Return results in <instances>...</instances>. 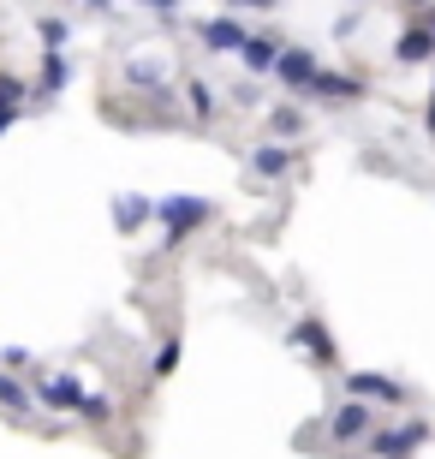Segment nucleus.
Masks as SVG:
<instances>
[{
	"label": "nucleus",
	"mask_w": 435,
	"mask_h": 459,
	"mask_svg": "<svg viewBox=\"0 0 435 459\" xmlns=\"http://www.w3.org/2000/svg\"><path fill=\"white\" fill-rule=\"evenodd\" d=\"M36 78H42V90L54 96V90L66 84V54H60V48H48V54H42V72H36Z\"/></svg>",
	"instance_id": "f8f14e48"
},
{
	"label": "nucleus",
	"mask_w": 435,
	"mask_h": 459,
	"mask_svg": "<svg viewBox=\"0 0 435 459\" xmlns=\"http://www.w3.org/2000/svg\"><path fill=\"white\" fill-rule=\"evenodd\" d=\"M274 0H233V13H268Z\"/></svg>",
	"instance_id": "5701e85b"
},
{
	"label": "nucleus",
	"mask_w": 435,
	"mask_h": 459,
	"mask_svg": "<svg viewBox=\"0 0 435 459\" xmlns=\"http://www.w3.org/2000/svg\"><path fill=\"white\" fill-rule=\"evenodd\" d=\"M114 215H119V233H137V227L150 221L155 209H150V197H137V191H126V197L114 204Z\"/></svg>",
	"instance_id": "9d476101"
},
{
	"label": "nucleus",
	"mask_w": 435,
	"mask_h": 459,
	"mask_svg": "<svg viewBox=\"0 0 435 459\" xmlns=\"http://www.w3.org/2000/svg\"><path fill=\"white\" fill-rule=\"evenodd\" d=\"M36 36H42V48H66V18H42V24H36Z\"/></svg>",
	"instance_id": "a211bd4d"
},
{
	"label": "nucleus",
	"mask_w": 435,
	"mask_h": 459,
	"mask_svg": "<svg viewBox=\"0 0 435 459\" xmlns=\"http://www.w3.org/2000/svg\"><path fill=\"white\" fill-rule=\"evenodd\" d=\"M310 90H317V96H364V84H358V78H340V72H317Z\"/></svg>",
	"instance_id": "9b49d317"
},
{
	"label": "nucleus",
	"mask_w": 435,
	"mask_h": 459,
	"mask_svg": "<svg viewBox=\"0 0 435 459\" xmlns=\"http://www.w3.org/2000/svg\"><path fill=\"white\" fill-rule=\"evenodd\" d=\"M126 78H132L137 90H155V96H161V66H155V60H132V66H126Z\"/></svg>",
	"instance_id": "2eb2a0df"
},
{
	"label": "nucleus",
	"mask_w": 435,
	"mask_h": 459,
	"mask_svg": "<svg viewBox=\"0 0 435 459\" xmlns=\"http://www.w3.org/2000/svg\"><path fill=\"white\" fill-rule=\"evenodd\" d=\"M90 6H108V0H90Z\"/></svg>",
	"instance_id": "bb28decb"
},
{
	"label": "nucleus",
	"mask_w": 435,
	"mask_h": 459,
	"mask_svg": "<svg viewBox=\"0 0 435 459\" xmlns=\"http://www.w3.org/2000/svg\"><path fill=\"white\" fill-rule=\"evenodd\" d=\"M0 406H6V411H30V394L18 388V382H13L6 370H0Z\"/></svg>",
	"instance_id": "dca6fc26"
},
{
	"label": "nucleus",
	"mask_w": 435,
	"mask_h": 459,
	"mask_svg": "<svg viewBox=\"0 0 435 459\" xmlns=\"http://www.w3.org/2000/svg\"><path fill=\"white\" fill-rule=\"evenodd\" d=\"M173 370H179V341H168L155 352V376H173Z\"/></svg>",
	"instance_id": "aec40b11"
},
{
	"label": "nucleus",
	"mask_w": 435,
	"mask_h": 459,
	"mask_svg": "<svg viewBox=\"0 0 435 459\" xmlns=\"http://www.w3.org/2000/svg\"><path fill=\"white\" fill-rule=\"evenodd\" d=\"M430 30H435V18H430Z\"/></svg>",
	"instance_id": "cd10ccee"
},
{
	"label": "nucleus",
	"mask_w": 435,
	"mask_h": 459,
	"mask_svg": "<svg viewBox=\"0 0 435 459\" xmlns=\"http://www.w3.org/2000/svg\"><path fill=\"white\" fill-rule=\"evenodd\" d=\"M352 394H358V400H382V406H400V400H405L400 382H387V376H370V370L352 376Z\"/></svg>",
	"instance_id": "423d86ee"
},
{
	"label": "nucleus",
	"mask_w": 435,
	"mask_h": 459,
	"mask_svg": "<svg viewBox=\"0 0 435 459\" xmlns=\"http://www.w3.org/2000/svg\"><path fill=\"white\" fill-rule=\"evenodd\" d=\"M78 411H84L90 424H101V418H108L114 406H108V400H96V394H84V400H78Z\"/></svg>",
	"instance_id": "412c9836"
},
{
	"label": "nucleus",
	"mask_w": 435,
	"mask_h": 459,
	"mask_svg": "<svg viewBox=\"0 0 435 459\" xmlns=\"http://www.w3.org/2000/svg\"><path fill=\"white\" fill-rule=\"evenodd\" d=\"M292 341H299V346H310V352H317L322 364L335 358V352H328V334H322V323H299V328H292Z\"/></svg>",
	"instance_id": "4468645a"
},
{
	"label": "nucleus",
	"mask_w": 435,
	"mask_h": 459,
	"mask_svg": "<svg viewBox=\"0 0 435 459\" xmlns=\"http://www.w3.org/2000/svg\"><path fill=\"white\" fill-rule=\"evenodd\" d=\"M328 429H335L340 442H352V436H364V429H370V406H364V400H346V406L335 411V424H328Z\"/></svg>",
	"instance_id": "6e6552de"
},
{
	"label": "nucleus",
	"mask_w": 435,
	"mask_h": 459,
	"mask_svg": "<svg viewBox=\"0 0 435 459\" xmlns=\"http://www.w3.org/2000/svg\"><path fill=\"white\" fill-rule=\"evenodd\" d=\"M430 436V424H405V429H382L376 436V459H412Z\"/></svg>",
	"instance_id": "7ed1b4c3"
},
{
	"label": "nucleus",
	"mask_w": 435,
	"mask_h": 459,
	"mask_svg": "<svg viewBox=\"0 0 435 459\" xmlns=\"http://www.w3.org/2000/svg\"><path fill=\"white\" fill-rule=\"evenodd\" d=\"M299 126H304L299 108H274V119H268V132H274V137H299Z\"/></svg>",
	"instance_id": "f3484780"
},
{
	"label": "nucleus",
	"mask_w": 435,
	"mask_h": 459,
	"mask_svg": "<svg viewBox=\"0 0 435 459\" xmlns=\"http://www.w3.org/2000/svg\"><path fill=\"white\" fill-rule=\"evenodd\" d=\"M239 54H245V66H251V72H274V60H281V42H274V36H257V30H251Z\"/></svg>",
	"instance_id": "0eeeda50"
},
{
	"label": "nucleus",
	"mask_w": 435,
	"mask_h": 459,
	"mask_svg": "<svg viewBox=\"0 0 435 459\" xmlns=\"http://www.w3.org/2000/svg\"><path fill=\"white\" fill-rule=\"evenodd\" d=\"M18 102H24V84H18V78H6V72H0V108H13V114H18Z\"/></svg>",
	"instance_id": "6ab92c4d"
},
{
	"label": "nucleus",
	"mask_w": 435,
	"mask_h": 459,
	"mask_svg": "<svg viewBox=\"0 0 435 459\" xmlns=\"http://www.w3.org/2000/svg\"><path fill=\"white\" fill-rule=\"evenodd\" d=\"M430 132H435V96H430Z\"/></svg>",
	"instance_id": "a878e982"
},
{
	"label": "nucleus",
	"mask_w": 435,
	"mask_h": 459,
	"mask_svg": "<svg viewBox=\"0 0 435 459\" xmlns=\"http://www.w3.org/2000/svg\"><path fill=\"white\" fill-rule=\"evenodd\" d=\"M394 60H400V66H423V60H435V30H430V24H412V30L394 42Z\"/></svg>",
	"instance_id": "39448f33"
},
{
	"label": "nucleus",
	"mask_w": 435,
	"mask_h": 459,
	"mask_svg": "<svg viewBox=\"0 0 435 459\" xmlns=\"http://www.w3.org/2000/svg\"><path fill=\"white\" fill-rule=\"evenodd\" d=\"M251 168H257V173H286V168H292V155H286L281 143H263V150L251 155Z\"/></svg>",
	"instance_id": "ddd939ff"
},
{
	"label": "nucleus",
	"mask_w": 435,
	"mask_h": 459,
	"mask_svg": "<svg viewBox=\"0 0 435 459\" xmlns=\"http://www.w3.org/2000/svg\"><path fill=\"white\" fill-rule=\"evenodd\" d=\"M36 400H42V406H78V400H84V388H78L72 376H48V382L36 388Z\"/></svg>",
	"instance_id": "1a4fd4ad"
},
{
	"label": "nucleus",
	"mask_w": 435,
	"mask_h": 459,
	"mask_svg": "<svg viewBox=\"0 0 435 459\" xmlns=\"http://www.w3.org/2000/svg\"><path fill=\"white\" fill-rule=\"evenodd\" d=\"M209 215H215V209L203 204V197H161V204H155V221L168 227V238L197 233V227L209 221Z\"/></svg>",
	"instance_id": "f257e3e1"
},
{
	"label": "nucleus",
	"mask_w": 435,
	"mask_h": 459,
	"mask_svg": "<svg viewBox=\"0 0 435 459\" xmlns=\"http://www.w3.org/2000/svg\"><path fill=\"white\" fill-rule=\"evenodd\" d=\"M245 36H251V30H245L233 13H221V18H209V24H203V42H209L215 54H239V48H245Z\"/></svg>",
	"instance_id": "20e7f679"
},
{
	"label": "nucleus",
	"mask_w": 435,
	"mask_h": 459,
	"mask_svg": "<svg viewBox=\"0 0 435 459\" xmlns=\"http://www.w3.org/2000/svg\"><path fill=\"white\" fill-rule=\"evenodd\" d=\"M144 6H150V13H173V6H179V0H144Z\"/></svg>",
	"instance_id": "b1692460"
},
{
	"label": "nucleus",
	"mask_w": 435,
	"mask_h": 459,
	"mask_svg": "<svg viewBox=\"0 0 435 459\" xmlns=\"http://www.w3.org/2000/svg\"><path fill=\"white\" fill-rule=\"evenodd\" d=\"M317 54L310 48H281V60H274V78L281 84H292V90H310V78H317Z\"/></svg>",
	"instance_id": "f03ea898"
},
{
	"label": "nucleus",
	"mask_w": 435,
	"mask_h": 459,
	"mask_svg": "<svg viewBox=\"0 0 435 459\" xmlns=\"http://www.w3.org/2000/svg\"><path fill=\"white\" fill-rule=\"evenodd\" d=\"M13 119H18V114H13V108H0V132H6V126H13Z\"/></svg>",
	"instance_id": "393cba45"
},
{
	"label": "nucleus",
	"mask_w": 435,
	"mask_h": 459,
	"mask_svg": "<svg viewBox=\"0 0 435 459\" xmlns=\"http://www.w3.org/2000/svg\"><path fill=\"white\" fill-rule=\"evenodd\" d=\"M185 102L197 108V114H209V90H203V84H191V90H185Z\"/></svg>",
	"instance_id": "4be33fe9"
}]
</instances>
